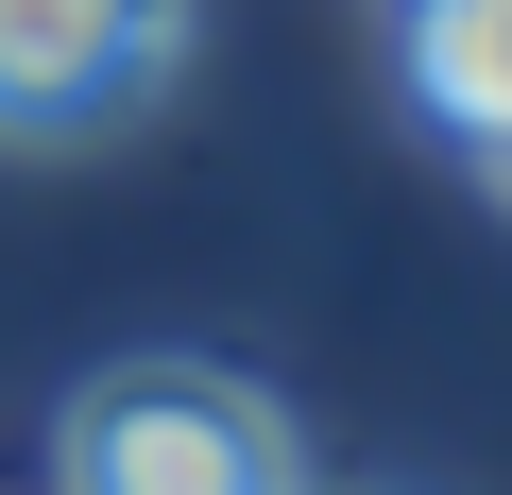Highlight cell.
<instances>
[{
    "label": "cell",
    "instance_id": "6da1fadb",
    "mask_svg": "<svg viewBox=\"0 0 512 495\" xmlns=\"http://www.w3.org/2000/svg\"><path fill=\"white\" fill-rule=\"evenodd\" d=\"M52 461H69L86 495H274L308 444H291L274 393L222 376V359H120V376L69 410Z\"/></svg>",
    "mask_w": 512,
    "mask_h": 495
},
{
    "label": "cell",
    "instance_id": "7a4b0ae2",
    "mask_svg": "<svg viewBox=\"0 0 512 495\" xmlns=\"http://www.w3.org/2000/svg\"><path fill=\"white\" fill-rule=\"evenodd\" d=\"M188 52V0H0V137H86Z\"/></svg>",
    "mask_w": 512,
    "mask_h": 495
},
{
    "label": "cell",
    "instance_id": "3957f363",
    "mask_svg": "<svg viewBox=\"0 0 512 495\" xmlns=\"http://www.w3.org/2000/svg\"><path fill=\"white\" fill-rule=\"evenodd\" d=\"M478 171H495V188H512V120H495V137H478Z\"/></svg>",
    "mask_w": 512,
    "mask_h": 495
}]
</instances>
